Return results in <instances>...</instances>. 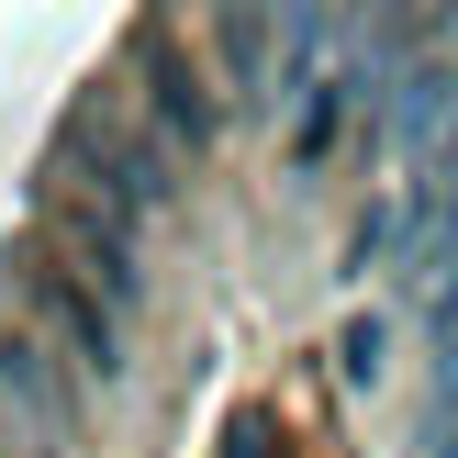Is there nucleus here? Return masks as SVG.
Instances as JSON below:
<instances>
[{
    "instance_id": "1",
    "label": "nucleus",
    "mask_w": 458,
    "mask_h": 458,
    "mask_svg": "<svg viewBox=\"0 0 458 458\" xmlns=\"http://www.w3.org/2000/svg\"><path fill=\"white\" fill-rule=\"evenodd\" d=\"M22 302H34L45 325L67 335V358H79L89 380H112V369H123V313H112V302H101V291H89L67 258H34V268H22Z\"/></svg>"
},
{
    "instance_id": "2",
    "label": "nucleus",
    "mask_w": 458,
    "mask_h": 458,
    "mask_svg": "<svg viewBox=\"0 0 458 458\" xmlns=\"http://www.w3.org/2000/svg\"><path fill=\"white\" fill-rule=\"evenodd\" d=\"M0 414H12L22 458H67V425H79V392L67 369L34 347V335H0Z\"/></svg>"
},
{
    "instance_id": "3",
    "label": "nucleus",
    "mask_w": 458,
    "mask_h": 458,
    "mask_svg": "<svg viewBox=\"0 0 458 458\" xmlns=\"http://www.w3.org/2000/svg\"><path fill=\"white\" fill-rule=\"evenodd\" d=\"M56 258L79 268V280L101 291L112 313H134V302H146V268H134V224H123V213H101V201H67V213H56Z\"/></svg>"
},
{
    "instance_id": "4",
    "label": "nucleus",
    "mask_w": 458,
    "mask_h": 458,
    "mask_svg": "<svg viewBox=\"0 0 458 458\" xmlns=\"http://www.w3.org/2000/svg\"><path fill=\"white\" fill-rule=\"evenodd\" d=\"M392 246H403V268H414V280L458 246V134L425 157L414 179H403V201H392Z\"/></svg>"
},
{
    "instance_id": "5",
    "label": "nucleus",
    "mask_w": 458,
    "mask_h": 458,
    "mask_svg": "<svg viewBox=\"0 0 458 458\" xmlns=\"http://www.w3.org/2000/svg\"><path fill=\"white\" fill-rule=\"evenodd\" d=\"M213 56L235 101H280V0H213Z\"/></svg>"
},
{
    "instance_id": "6",
    "label": "nucleus",
    "mask_w": 458,
    "mask_h": 458,
    "mask_svg": "<svg viewBox=\"0 0 458 458\" xmlns=\"http://www.w3.org/2000/svg\"><path fill=\"white\" fill-rule=\"evenodd\" d=\"M447 134H458V67H437V56H425V67H403V79H392V146L425 168Z\"/></svg>"
},
{
    "instance_id": "7",
    "label": "nucleus",
    "mask_w": 458,
    "mask_h": 458,
    "mask_svg": "<svg viewBox=\"0 0 458 458\" xmlns=\"http://www.w3.org/2000/svg\"><path fill=\"white\" fill-rule=\"evenodd\" d=\"M146 112H157L168 146H213V101H201V79H191L179 45H146Z\"/></svg>"
},
{
    "instance_id": "8",
    "label": "nucleus",
    "mask_w": 458,
    "mask_h": 458,
    "mask_svg": "<svg viewBox=\"0 0 458 458\" xmlns=\"http://www.w3.org/2000/svg\"><path fill=\"white\" fill-rule=\"evenodd\" d=\"M358 89H369V67H335V79L302 89V123H291V157H302V168H325V146L358 123Z\"/></svg>"
},
{
    "instance_id": "9",
    "label": "nucleus",
    "mask_w": 458,
    "mask_h": 458,
    "mask_svg": "<svg viewBox=\"0 0 458 458\" xmlns=\"http://www.w3.org/2000/svg\"><path fill=\"white\" fill-rule=\"evenodd\" d=\"M414 458H458V335L425 358V425H414Z\"/></svg>"
},
{
    "instance_id": "10",
    "label": "nucleus",
    "mask_w": 458,
    "mask_h": 458,
    "mask_svg": "<svg viewBox=\"0 0 458 458\" xmlns=\"http://www.w3.org/2000/svg\"><path fill=\"white\" fill-rule=\"evenodd\" d=\"M335 369H347V392H369V380L392 369V325H380V313H358V325L335 335Z\"/></svg>"
},
{
    "instance_id": "11",
    "label": "nucleus",
    "mask_w": 458,
    "mask_h": 458,
    "mask_svg": "<svg viewBox=\"0 0 458 458\" xmlns=\"http://www.w3.org/2000/svg\"><path fill=\"white\" fill-rule=\"evenodd\" d=\"M414 291H425V325H437V347H447V335H458V246H447L437 268H425Z\"/></svg>"
},
{
    "instance_id": "12",
    "label": "nucleus",
    "mask_w": 458,
    "mask_h": 458,
    "mask_svg": "<svg viewBox=\"0 0 458 458\" xmlns=\"http://www.w3.org/2000/svg\"><path fill=\"white\" fill-rule=\"evenodd\" d=\"M224 458H268V425H258V414H235V425H224Z\"/></svg>"
}]
</instances>
